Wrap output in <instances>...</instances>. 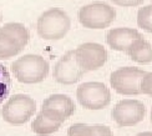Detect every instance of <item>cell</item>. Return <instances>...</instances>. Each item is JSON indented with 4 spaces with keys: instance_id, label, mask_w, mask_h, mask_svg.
<instances>
[{
    "instance_id": "obj_1",
    "label": "cell",
    "mask_w": 152,
    "mask_h": 136,
    "mask_svg": "<svg viewBox=\"0 0 152 136\" xmlns=\"http://www.w3.org/2000/svg\"><path fill=\"white\" fill-rule=\"evenodd\" d=\"M71 28L70 16L60 8L48 9L39 16L36 23L37 35L48 41H58L65 37Z\"/></svg>"
},
{
    "instance_id": "obj_2",
    "label": "cell",
    "mask_w": 152,
    "mask_h": 136,
    "mask_svg": "<svg viewBox=\"0 0 152 136\" xmlns=\"http://www.w3.org/2000/svg\"><path fill=\"white\" fill-rule=\"evenodd\" d=\"M50 65L41 55L26 54L11 64V71L21 84H39L49 74Z\"/></svg>"
},
{
    "instance_id": "obj_3",
    "label": "cell",
    "mask_w": 152,
    "mask_h": 136,
    "mask_svg": "<svg viewBox=\"0 0 152 136\" xmlns=\"http://www.w3.org/2000/svg\"><path fill=\"white\" fill-rule=\"evenodd\" d=\"M36 111V102L29 95L16 94L4 104L1 116L5 122L10 125H23L28 122Z\"/></svg>"
},
{
    "instance_id": "obj_4",
    "label": "cell",
    "mask_w": 152,
    "mask_h": 136,
    "mask_svg": "<svg viewBox=\"0 0 152 136\" xmlns=\"http://www.w3.org/2000/svg\"><path fill=\"white\" fill-rule=\"evenodd\" d=\"M79 21L86 29H106L115 21L116 10L106 3H91L79 10Z\"/></svg>"
},
{
    "instance_id": "obj_5",
    "label": "cell",
    "mask_w": 152,
    "mask_h": 136,
    "mask_svg": "<svg viewBox=\"0 0 152 136\" xmlns=\"http://www.w3.org/2000/svg\"><path fill=\"white\" fill-rule=\"evenodd\" d=\"M76 98L82 107L96 111L109 106L111 102V93L104 82L88 81L79 85L76 90Z\"/></svg>"
},
{
    "instance_id": "obj_6",
    "label": "cell",
    "mask_w": 152,
    "mask_h": 136,
    "mask_svg": "<svg viewBox=\"0 0 152 136\" xmlns=\"http://www.w3.org/2000/svg\"><path fill=\"white\" fill-rule=\"evenodd\" d=\"M146 71L136 66H124L112 71L110 84L117 94L138 95L141 94V80Z\"/></svg>"
},
{
    "instance_id": "obj_7",
    "label": "cell",
    "mask_w": 152,
    "mask_h": 136,
    "mask_svg": "<svg viewBox=\"0 0 152 136\" xmlns=\"http://www.w3.org/2000/svg\"><path fill=\"white\" fill-rule=\"evenodd\" d=\"M75 55L82 73L95 71L102 68L109 57L107 51L102 45L92 41L79 45L77 49H75Z\"/></svg>"
},
{
    "instance_id": "obj_8",
    "label": "cell",
    "mask_w": 152,
    "mask_h": 136,
    "mask_svg": "<svg viewBox=\"0 0 152 136\" xmlns=\"http://www.w3.org/2000/svg\"><path fill=\"white\" fill-rule=\"evenodd\" d=\"M146 107L138 100L125 99L118 101L112 109V119L118 126H135L143 120Z\"/></svg>"
},
{
    "instance_id": "obj_9",
    "label": "cell",
    "mask_w": 152,
    "mask_h": 136,
    "mask_svg": "<svg viewBox=\"0 0 152 136\" xmlns=\"http://www.w3.org/2000/svg\"><path fill=\"white\" fill-rule=\"evenodd\" d=\"M41 112L46 118L58 122H64L75 112V102L64 94H53L44 100Z\"/></svg>"
},
{
    "instance_id": "obj_10",
    "label": "cell",
    "mask_w": 152,
    "mask_h": 136,
    "mask_svg": "<svg viewBox=\"0 0 152 136\" xmlns=\"http://www.w3.org/2000/svg\"><path fill=\"white\" fill-rule=\"evenodd\" d=\"M84 75L81 68L79 66L77 60H76L75 50L67 51L62 55L60 59L56 61L53 76L56 82L62 84V85H72L80 81V79Z\"/></svg>"
},
{
    "instance_id": "obj_11",
    "label": "cell",
    "mask_w": 152,
    "mask_h": 136,
    "mask_svg": "<svg viewBox=\"0 0 152 136\" xmlns=\"http://www.w3.org/2000/svg\"><path fill=\"white\" fill-rule=\"evenodd\" d=\"M142 37L141 33L134 28H115L106 35V43L115 51L126 53L132 41Z\"/></svg>"
},
{
    "instance_id": "obj_12",
    "label": "cell",
    "mask_w": 152,
    "mask_h": 136,
    "mask_svg": "<svg viewBox=\"0 0 152 136\" xmlns=\"http://www.w3.org/2000/svg\"><path fill=\"white\" fill-rule=\"evenodd\" d=\"M132 61L138 64H151L152 62V45L143 37L136 39L132 41L129 49L126 50Z\"/></svg>"
},
{
    "instance_id": "obj_13",
    "label": "cell",
    "mask_w": 152,
    "mask_h": 136,
    "mask_svg": "<svg viewBox=\"0 0 152 136\" xmlns=\"http://www.w3.org/2000/svg\"><path fill=\"white\" fill-rule=\"evenodd\" d=\"M69 136H113L112 131L106 125H87L74 124L67 130Z\"/></svg>"
},
{
    "instance_id": "obj_14",
    "label": "cell",
    "mask_w": 152,
    "mask_h": 136,
    "mask_svg": "<svg viewBox=\"0 0 152 136\" xmlns=\"http://www.w3.org/2000/svg\"><path fill=\"white\" fill-rule=\"evenodd\" d=\"M0 30L4 31L8 36H10L23 50L30 40L29 30L21 23H6L0 28Z\"/></svg>"
},
{
    "instance_id": "obj_15",
    "label": "cell",
    "mask_w": 152,
    "mask_h": 136,
    "mask_svg": "<svg viewBox=\"0 0 152 136\" xmlns=\"http://www.w3.org/2000/svg\"><path fill=\"white\" fill-rule=\"evenodd\" d=\"M60 126H61V122L54 121L51 119L46 118L41 111L37 114L35 120L33 121V124H31V129H33L34 134L39 136H48L50 134H54L59 130Z\"/></svg>"
},
{
    "instance_id": "obj_16",
    "label": "cell",
    "mask_w": 152,
    "mask_h": 136,
    "mask_svg": "<svg viewBox=\"0 0 152 136\" xmlns=\"http://www.w3.org/2000/svg\"><path fill=\"white\" fill-rule=\"evenodd\" d=\"M20 51H23V49L10 36L0 30V59H11L12 56H16Z\"/></svg>"
},
{
    "instance_id": "obj_17",
    "label": "cell",
    "mask_w": 152,
    "mask_h": 136,
    "mask_svg": "<svg viewBox=\"0 0 152 136\" xmlns=\"http://www.w3.org/2000/svg\"><path fill=\"white\" fill-rule=\"evenodd\" d=\"M137 25L143 31L152 34V4L141 8L137 12Z\"/></svg>"
},
{
    "instance_id": "obj_18",
    "label": "cell",
    "mask_w": 152,
    "mask_h": 136,
    "mask_svg": "<svg viewBox=\"0 0 152 136\" xmlns=\"http://www.w3.org/2000/svg\"><path fill=\"white\" fill-rule=\"evenodd\" d=\"M11 90V77L8 69L0 62V104L9 96Z\"/></svg>"
},
{
    "instance_id": "obj_19",
    "label": "cell",
    "mask_w": 152,
    "mask_h": 136,
    "mask_svg": "<svg viewBox=\"0 0 152 136\" xmlns=\"http://www.w3.org/2000/svg\"><path fill=\"white\" fill-rule=\"evenodd\" d=\"M141 94L152 96V71L145 73L141 80Z\"/></svg>"
},
{
    "instance_id": "obj_20",
    "label": "cell",
    "mask_w": 152,
    "mask_h": 136,
    "mask_svg": "<svg viewBox=\"0 0 152 136\" xmlns=\"http://www.w3.org/2000/svg\"><path fill=\"white\" fill-rule=\"evenodd\" d=\"M111 3H113L115 5L118 6H124V8H134V6H138L141 5L145 0H110Z\"/></svg>"
},
{
    "instance_id": "obj_21",
    "label": "cell",
    "mask_w": 152,
    "mask_h": 136,
    "mask_svg": "<svg viewBox=\"0 0 152 136\" xmlns=\"http://www.w3.org/2000/svg\"><path fill=\"white\" fill-rule=\"evenodd\" d=\"M135 136H152V132L150 131H145V132H140V134H137Z\"/></svg>"
},
{
    "instance_id": "obj_22",
    "label": "cell",
    "mask_w": 152,
    "mask_h": 136,
    "mask_svg": "<svg viewBox=\"0 0 152 136\" xmlns=\"http://www.w3.org/2000/svg\"><path fill=\"white\" fill-rule=\"evenodd\" d=\"M1 19H3V16H1V12H0V23H1Z\"/></svg>"
},
{
    "instance_id": "obj_23",
    "label": "cell",
    "mask_w": 152,
    "mask_h": 136,
    "mask_svg": "<svg viewBox=\"0 0 152 136\" xmlns=\"http://www.w3.org/2000/svg\"><path fill=\"white\" fill-rule=\"evenodd\" d=\"M151 121H152V109H151Z\"/></svg>"
}]
</instances>
